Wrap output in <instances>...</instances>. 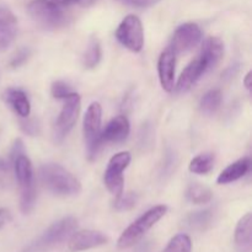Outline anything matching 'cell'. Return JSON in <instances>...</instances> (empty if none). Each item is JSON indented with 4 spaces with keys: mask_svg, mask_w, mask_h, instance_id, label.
I'll return each mask as SVG.
<instances>
[{
    "mask_svg": "<svg viewBox=\"0 0 252 252\" xmlns=\"http://www.w3.org/2000/svg\"><path fill=\"white\" fill-rule=\"evenodd\" d=\"M39 179L43 186L57 196L70 197L81 192L79 180L58 164H46L39 167Z\"/></svg>",
    "mask_w": 252,
    "mask_h": 252,
    "instance_id": "cell-1",
    "label": "cell"
},
{
    "mask_svg": "<svg viewBox=\"0 0 252 252\" xmlns=\"http://www.w3.org/2000/svg\"><path fill=\"white\" fill-rule=\"evenodd\" d=\"M166 212L167 207L164 206V204L155 206L153 207V208H150L148 212H145L143 216H140L137 220L133 221V223L121 234L120 239H118L117 241L118 248L128 249L139 243V241L147 235L148 231H149L160 219L164 218Z\"/></svg>",
    "mask_w": 252,
    "mask_h": 252,
    "instance_id": "cell-2",
    "label": "cell"
},
{
    "mask_svg": "<svg viewBox=\"0 0 252 252\" xmlns=\"http://www.w3.org/2000/svg\"><path fill=\"white\" fill-rule=\"evenodd\" d=\"M14 172L21 189L20 208L24 214H29L33 211L36 204V187L33 181V169L26 154H21L12 159Z\"/></svg>",
    "mask_w": 252,
    "mask_h": 252,
    "instance_id": "cell-3",
    "label": "cell"
},
{
    "mask_svg": "<svg viewBox=\"0 0 252 252\" xmlns=\"http://www.w3.org/2000/svg\"><path fill=\"white\" fill-rule=\"evenodd\" d=\"M27 12L39 27L48 31L59 30L68 24L63 10L49 0H33L27 5Z\"/></svg>",
    "mask_w": 252,
    "mask_h": 252,
    "instance_id": "cell-4",
    "label": "cell"
},
{
    "mask_svg": "<svg viewBox=\"0 0 252 252\" xmlns=\"http://www.w3.org/2000/svg\"><path fill=\"white\" fill-rule=\"evenodd\" d=\"M78 228V220L74 217H66L57 223L52 224L33 244L29 246L25 252H43L53 246L63 243L65 239L70 238L71 234Z\"/></svg>",
    "mask_w": 252,
    "mask_h": 252,
    "instance_id": "cell-5",
    "label": "cell"
},
{
    "mask_svg": "<svg viewBox=\"0 0 252 252\" xmlns=\"http://www.w3.org/2000/svg\"><path fill=\"white\" fill-rule=\"evenodd\" d=\"M101 120H102V108L98 102H93L86 110L84 116V139L86 143V152L89 160H94L101 148Z\"/></svg>",
    "mask_w": 252,
    "mask_h": 252,
    "instance_id": "cell-6",
    "label": "cell"
},
{
    "mask_svg": "<svg viewBox=\"0 0 252 252\" xmlns=\"http://www.w3.org/2000/svg\"><path fill=\"white\" fill-rule=\"evenodd\" d=\"M80 108L81 98L79 94L71 93L64 98V105L54 125V140L57 143L63 142L69 132L73 129L80 115Z\"/></svg>",
    "mask_w": 252,
    "mask_h": 252,
    "instance_id": "cell-7",
    "label": "cell"
},
{
    "mask_svg": "<svg viewBox=\"0 0 252 252\" xmlns=\"http://www.w3.org/2000/svg\"><path fill=\"white\" fill-rule=\"evenodd\" d=\"M116 38L130 52L138 53L144 46V30L142 21L135 15H128L123 19L116 31Z\"/></svg>",
    "mask_w": 252,
    "mask_h": 252,
    "instance_id": "cell-8",
    "label": "cell"
},
{
    "mask_svg": "<svg viewBox=\"0 0 252 252\" xmlns=\"http://www.w3.org/2000/svg\"><path fill=\"white\" fill-rule=\"evenodd\" d=\"M132 160V155L129 152H121L113 155L110 159L103 174V181L106 187L113 196L118 197L123 193V187H125V177L123 171L128 167Z\"/></svg>",
    "mask_w": 252,
    "mask_h": 252,
    "instance_id": "cell-9",
    "label": "cell"
},
{
    "mask_svg": "<svg viewBox=\"0 0 252 252\" xmlns=\"http://www.w3.org/2000/svg\"><path fill=\"white\" fill-rule=\"evenodd\" d=\"M202 39V31L199 26L193 22H187L177 27L174 32L169 48L175 54H181L193 49L199 44Z\"/></svg>",
    "mask_w": 252,
    "mask_h": 252,
    "instance_id": "cell-10",
    "label": "cell"
},
{
    "mask_svg": "<svg viewBox=\"0 0 252 252\" xmlns=\"http://www.w3.org/2000/svg\"><path fill=\"white\" fill-rule=\"evenodd\" d=\"M108 243V238L105 234L96 230H80L73 233L69 239L68 248L71 252H80L89 249L102 246Z\"/></svg>",
    "mask_w": 252,
    "mask_h": 252,
    "instance_id": "cell-11",
    "label": "cell"
},
{
    "mask_svg": "<svg viewBox=\"0 0 252 252\" xmlns=\"http://www.w3.org/2000/svg\"><path fill=\"white\" fill-rule=\"evenodd\" d=\"M175 71H176V54L167 48L160 54L158 62L160 84L167 93H171L175 89Z\"/></svg>",
    "mask_w": 252,
    "mask_h": 252,
    "instance_id": "cell-12",
    "label": "cell"
},
{
    "mask_svg": "<svg viewBox=\"0 0 252 252\" xmlns=\"http://www.w3.org/2000/svg\"><path fill=\"white\" fill-rule=\"evenodd\" d=\"M224 56V43L219 37H209L204 41L201 54L198 58L206 68V73H209L218 66Z\"/></svg>",
    "mask_w": 252,
    "mask_h": 252,
    "instance_id": "cell-13",
    "label": "cell"
},
{
    "mask_svg": "<svg viewBox=\"0 0 252 252\" xmlns=\"http://www.w3.org/2000/svg\"><path fill=\"white\" fill-rule=\"evenodd\" d=\"M129 132L130 126L128 118L123 115L116 116L101 132V142L103 145L106 143H121L127 139Z\"/></svg>",
    "mask_w": 252,
    "mask_h": 252,
    "instance_id": "cell-14",
    "label": "cell"
},
{
    "mask_svg": "<svg viewBox=\"0 0 252 252\" xmlns=\"http://www.w3.org/2000/svg\"><path fill=\"white\" fill-rule=\"evenodd\" d=\"M17 34V20L11 10L0 7V52L9 48Z\"/></svg>",
    "mask_w": 252,
    "mask_h": 252,
    "instance_id": "cell-15",
    "label": "cell"
},
{
    "mask_svg": "<svg viewBox=\"0 0 252 252\" xmlns=\"http://www.w3.org/2000/svg\"><path fill=\"white\" fill-rule=\"evenodd\" d=\"M206 73V68H204L203 63L199 58L192 61L189 65L185 68V70L182 71V74L180 75L179 81L175 85V89H176L177 93H186L189 91L202 76Z\"/></svg>",
    "mask_w": 252,
    "mask_h": 252,
    "instance_id": "cell-16",
    "label": "cell"
},
{
    "mask_svg": "<svg viewBox=\"0 0 252 252\" xmlns=\"http://www.w3.org/2000/svg\"><path fill=\"white\" fill-rule=\"evenodd\" d=\"M2 98L20 117L26 118L31 113V105H30L29 97H27L26 93L22 91L21 89H6L2 94Z\"/></svg>",
    "mask_w": 252,
    "mask_h": 252,
    "instance_id": "cell-17",
    "label": "cell"
},
{
    "mask_svg": "<svg viewBox=\"0 0 252 252\" xmlns=\"http://www.w3.org/2000/svg\"><path fill=\"white\" fill-rule=\"evenodd\" d=\"M251 167V161L249 158H243L239 159L238 161L233 162L229 165L225 170L220 172V175L217 179V182L219 185H228L231 182H235L240 180L241 177L245 176Z\"/></svg>",
    "mask_w": 252,
    "mask_h": 252,
    "instance_id": "cell-18",
    "label": "cell"
},
{
    "mask_svg": "<svg viewBox=\"0 0 252 252\" xmlns=\"http://www.w3.org/2000/svg\"><path fill=\"white\" fill-rule=\"evenodd\" d=\"M235 244L240 251H249L252 244V216L245 214L235 229Z\"/></svg>",
    "mask_w": 252,
    "mask_h": 252,
    "instance_id": "cell-19",
    "label": "cell"
},
{
    "mask_svg": "<svg viewBox=\"0 0 252 252\" xmlns=\"http://www.w3.org/2000/svg\"><path fill=\"white\" fill-rule=\"evenodd\" d=\"M212 220H213V211L212 209H203V211L189 213L185 218L184 224L191 230L203 231L211 225Z\"/></svg>",
    "mask_w": 252,
    "mask_h": 252,
    "instance_id": "cell-20",
    "label": "cell"
},
{
    "mask_svg": "<svg viewBox=\"0 0 252 252\" xmlns=\"http://www.w3.org/2000/svg\"><path fill=\"white\" fill-rule=\"evenodd\" d=\"M216 158L212 153H204V154L197 155L191 160L189 165V171L197 175H207L212 171L214 166Z\"/></svg>",
    "mask_w": 252,
    "mask_h": 252,
    "instance_id": "cell-21",
    "label": "cell"
},
{
    "mask_svg": "<svg viewBox=\"0 0 252 252\" xmlns=\"http://www.w3.org/2000/svg\"><path fill=\"white\" fill-rule=\"evenodd\" d=\"M101 56H102V51H101V44L96 37L89 41L86 51L84 52L83 56V65L86 69H93L100 63Z\"/></svg>",
    "mask_w": 252,
    "mask_h": 252,
    "instance_id": "cell-22",
    "label": "cell"
},
{
    "mask_svg": "<svg viewBox=\"0 0 252 252\" xmlns=\"http://www.w3.org/2000/svg\"><path fill=\"white\" fill-rule=\"evenodd\" d=\"M221 105V93L218 89L209 90L204 94L199 102V108L206 115H213L214 112L219 110Z\"/></svg>",
    "mask_w": 252,
    "mask_h": 252,
    "instance_id": "cell-23",
    "label": "cell"
},
{
    "mask_svg": "<svg viewBox=\"0 0 252 252\" xmlns=\"http://www.w3.org/2000/svg\"><path fill=\"white\" fill-rule=\"evenodd\" d=\"M186 196L187 199L193 204H206L213 198V193H212L211 189L199 184L191 185L187 189Z\"/></svg>",
    "mask_w": 252,
    "mask_h": 252,
    "instance_id": "cell-24",
    "label": "cell"
},
{
    "mask_svg": "<svg viewBox=\"0 0 252 252\" xmlns=\"http://www.w3.org/2000/svg\"><path fill=\"white\" fill-rule=\"evenodd\" d=\"M192 241L186 234H179L169 241L162 252H191Z\"/></svg>",
    "mask_w": 252,
    "mask_h": 252,
    "instance_id": "cell-25",
    "label": "cell"
},
{
    "mask_svg": "<svg viewBox=\"0 0 252 252\" xmlns=\"http://www.w3.org/2000/svg\"><path fill=\"white\" fill-rule=\"evenodd\" d=\"M138 194L133 192L122 193L121 196L116 197V201L113 203V208L117 212H127L134 208L138 203Z\"/></svg>",
    "mask_w": 252,
    "mask_h": 252,
    "instance_id": "cell-26",
    "label": "cell"
},
{
    "mask_svg": "<svg viewBox=\"0 0 252 252\" xmlns=\"http://www.w3.org/2000/svg\"><path fill=\"white\" fill-rule=\"evenodd\" d=\"M51 93L53 97L58 98V100H64V98H65L66 96L70 95L73 91H71L70 86H69L68 84H65L64 81L58 80V81H54V83L52 84Z\"/></svg>",
    "mask_w": 252,
    "mask_h": 252,
    "instance_id": "cell-27",
    "label": "cell"
},
{
    "mask_svg": "<svg viewBox=\"0 0 252 252\" xmlns=\"http://www.w3.org/2000/svg\"><path fill=\"white\" fill-rule=\"evenodd\" d=\"M21 129L24 130L26 134L34 137V135L39 134V130H41V125H39V121L37 118H24V121L21 122Z\"/></svg>",
    "mask_w": 252,
    "mask_h": 252,
    "instance_id": "cell-28",
    "label": "cell"
},
{
    "mask_svg": "<svg viewBox=\"0 0 252 252\" xmlns=\"http://www.w3.org/2000/svg\"><path fill=\"white\" fill-rule=\"evenodd\" d=\"M30 56H31V51L29 48H21L12 57L11 62H10V65L12 68H19V66H21L29 59Z\"/></svg>",
    "mask_w": 252,
    "mask_h": 252,
    "instance_id": "cell-29",
    "label": "cell"
},
{
    "mask_svg": "<svg viewBox=\"0 0 252 252\" xmlns=\"http://www.w3.org/2000/svg\"><path fill=\"white\" fill-rule=\"evenodd\" d=\"M116 1L132 7H149L158 4L160 0H116Z\"/></svg>",
    "mask_w": 252,
    "mask_h": 252,
    "instance_id": "cell-30",
    "label": "cell"
},
{
    "mask_svg": "<svg viewBox=\"0 0 252 252\" xmlns=\"http://www.w3.org/2000/svg\"><path fill=\"white\" fill-rule=\"evenodd\" d=\"M9 175V166L2 159H0V184H4Z\"/></svg>",
    "mask_w": 252,
    "mask_h": 252,
    "instance_id": "cell-31",
    "label": "cell"
},
{
    "mask_svg": "<svg viewBox=\"0 0 252 252\" xmlns=\"http://www.w3.org/2000/svg\"><path fill=\"white\" fill-rule=\"evenodd\" d=\"M9 219H10L9 211L5 208H0V228H2V226L9 221Z\"/></svg>",
    "mask_w": 252,
    "mask_h": 252,
    "instance_id": "cell-32",
    "label": "cell"
},
{
    "mask_svg": "<svg viewBox=\"0 0 252 252\" xmlns=\"http://www.w3.org/2000/svg\"><path fill=\"white\" fill-rule=\"evenodd\" d=\"M244 85L248 90H251V86H252V73L249 71L248 74L245 75V79H244Z\"/></svg>",
    "mask_w": 252,
    "mask_h": 252,
    "instance_id": "cell-33",
    "label": "cell"
},
{
    "mask_svg": "<svg viewBox=\"0 0 252 252\" xmlns=\"http://www.w3.org/2000/svg\"><path fill=\"white\" fill-rule=\"evenodd\" d=\"M51 1L56 2V4H62V5H70L79 2V0H51Z\"/></svg>",
    "mask_w": 252,
    "mask_h": 252,
    "instance_id": "cell-34",
    "label": "cell"
},
{
    "mask_svg": "<svg viewBox=\"0 0 252 252\" xmlns=\"http://www.w3.org/2000/svg\"><path fill=\"white\" fill-rule=\"evenodd\" d=\"M79 2H80L83 6H89V5H91L93 2H95V0H79Z\"/></svg>",
    "mask_w": 252,
    "mask_h": 252,
    "instance_id": "cell-35",
    "label": "cell"
}]
</instances>
